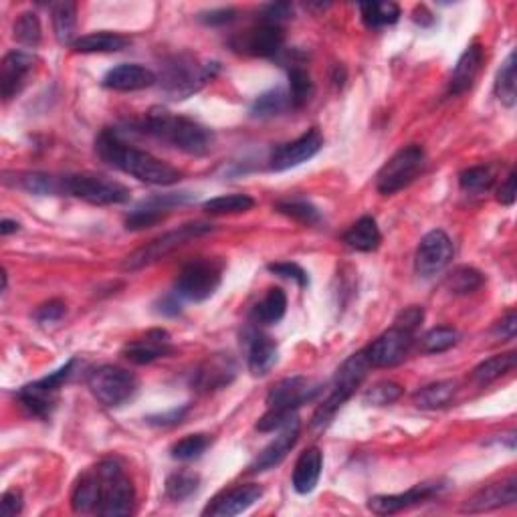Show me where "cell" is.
Wrapping results in <instances>:
<instances>
[{
	"instance_id": "obj_1",
	"label": "cell",
	"mask_w": 517,
	"mask_h": 517,
	"mask_svg": "<svg viewBox=\"0 0 517 517\" xmlns=\"http://www.w3.org/2000/svg\"><path fill=\"white\" fill-rule=\"evenodd\" d=\"M97 154L113 168L152 186H170L182 178V172L174 166L152 156L150 152L127 146L116 132H110V129L97 140Z\"/></svg>"
},
{
	"instance_id": "obj_2",
	"label": "cell",
	"mask_w": 517,
	"mask_h": 517,
	"mask_svg": "<svg viewBox=\"0 0 517 517\" xmlns=\"http://www.w3.org/2000/svg\"><path fill=\"white\" fill-rule=\"evenodd\" d=\"M142 129L154 135L156 140L170 144V146L186 152L190 156L209 154L212 144H215V134L209 127L162 108H152L146 113V118L142 121Z\"/></svg>"
},
{
	"instance_id": "obj_3",
	"label": "cell",
	"mask_w": 517,
	"mask_h": 517,
	"mask_svg": "<svg viewBox=\"0 0 517 517\" xmlns=\"http://www.w3.org/2000/svg\"><path fill=\"white\" fill-rule=\"evenodd\" d=\"M218 70V63H201L193 55L182 53L164 61L158 81L170 100L182 102L199 94L210 79L217 78Z\"/></svg>"
},
{
	"instance_id": "obj_4",
	"label": "cell",
	"mask_w": 517,
	"mask_h": 517,
	"mask_svg": "<svg viewBox=\"0 0 517 517\" xmlns=\"http://www.w3.org/2000/svg\"><path fill=\"white\" fill-rule=\"evenodd\" d=\"M97 479V515L121 517L134 512L135 489L132 479L116 459H105L95 469Z\"/></svg>"
},
{
	"instance_id": "obj_5",
	"label": "cell",
	"mask_w": 517,
	"mask_h": 517,
	"mask_svg": "<svg viewBox=\"0 0 517 517\" xmlns=\"http://www.w3.org/2000/svg\"><path fill=\"white\" fill-rule=\"evenodd\" d=\"M370 368H372V364L368 360L366 352H358V354L349 356V358L341 364L336 372V376H333L328 398H325L322 402V406L316 410L314 421H311V424H314L316 429L328 427V423L332 421L333 414L344 406L346 400L352 398L356 388H358L364 382V378L368 376Z\"/></svg>"
},
{
	"instance_id": "obj_6",
	"label": "cell",
	"mask_w": 517,
	"mask_h": 517,
	"mask_svg": "<svg viewBox=\"0 0 517 517\" xmlns=\"http://www.w3.org/2000/svg\"><path fill=\"white\" fill-rule=\"evenodd\" d=\"M215 226L209 225V223H188V225H182L178 226L176 231H168L164 233L162 237H158L154 241H150L148 245H144L142 249L134 250L132 255H127L124 258V263H121V267L126 271H138L148 267V265L160 261V258L172 255L174 250L182 249L185 245H188L190 241L204 237V234L212 233Z\"/></svg>"
},
{
	"instance_id": "obj_7",
	"label": "cell",
	"mask_w": 517,
	"mask_h": 517,
	"mask_svg": "<svg viewBox=\"0 0 517 517\" xmlns=\"http://www.w3.org/2000/svg\"><path fill=\"white\" fill-rule=\"evenodd\" d=\"M424 164H427V156H424V150L421 146H416V144L398 150L378 172L376 176L378 193L390 196L397 194L398 190L410 186L418 176H421Z\"/></svg>"
},
{
	"instance_id": "obj_8",
	"label": "cell",
	"mask_w": 517,
	"mask_h": 517,
	"mask_svg": "<svg viewBox=\"0 0 517 517\" xmlns=\"http://www.w3.org/2000/svg\"><path fill=\"white\" fill-rule=\"evenodd\" d=\"M220 281H223V265L212 258H194L182 267L174 289L178 298L202 303L217 293Z\"/></svg>"
},
{
	"instance_id": "obj_9",
	"label": "cell",
	"mask_w": 517,
	"mask_h": 517,
	"mask_svg": "<svg viewBox=\"0 0 517 517\" xmlns=\"http://www.w3.org/2000/svg\"><path fill=\"white\" fill-rule=\"evenodd\" d=\"M89 390L108 408L127 405L138 392V378L119 366H100L89 374Z\"/></svg>"
},
{
	"instance_id": "obj_10",
	"label": "cell",
	"mask_w": 517,
	"mask_h": 517,
	"mask_svg": "<svg viewBox=\"0 0 517 517\" xmlns=\"http://www.w3.org/2000/svg\"><path fill=\"white\" fill-rule=\"evenodd\" d=\"M75 368H78V358H71L55 372H51L49 376L22 386L17 394L21 405L25 406L30 414H35L39 418L51 416L53 408H55L57 405V394L61 390V386H63L67 380L73 376Z\"/></svg>"
},
{
	"instance_id": "obj_11",
	"label": "cell",
	"mask_w": 517,
	"mask_h": 517,
	"mask_svg": "<svg viewBox=\"0 0 517 517\" xmlns=\"http://www.w3.org/2000/svg\"><path fill=\"white\" fill-rule=\"evenodd\" d=\"M67 194L89 204H95V207L124 204L132 196L129 188L121 185V182L89 172L67 176Z\"/></svg>"
},
{
	"instance_id": "obj_12",
	"label": "cell",
	"mask_w": 517,
	"mask_h": 517,
	"mask_svg": "<svg viewBox=\"0 0 517 517\" xmlns=\"http://www.w3.org/2000/svg\"><path fill=\"white\" fill-rule=\"evenodd\" d=\"M455 255L453 241L445 231H431L416 247L414 269L421 277H432L443 271Z\"/></svg>"
},
{
	"instance_id": "obj_13",
	"label": "cell",
	"mask_w": 517,
	"mask_h": 517,
	"mask_svg": "<svg viewBox=\"0 0 517 517\" xmlns=\"http://www.w3.org/2000/svg\"><path fill=\"white\" fill-rule=\"evenodd\" d=\"M319 390H322V386L306 376L285 378L275 386H271L267 406L269 410H279V413H295L300 406L314 400Z\"/></svg>"
},
{
	"instance_id": "obj_14",
	"label": "cell",
	"mask_w": 517,
	"mask_h": 517,
	"mask_svg": "<svg viewBox=\"0 0 517 517\" xmlns=\"http://www.w3.org/2000/svg\"><path fill=\"white\" fill-rule=\"evenodd\" d=\"M324 148V135L319 134L317 127L308 129L306 134L300 135L298 140L283 144L273 150L269 158V168L273 172H285L295 166H301L314 156L319 154V150Z\"/></svg>"
},
{
	"instance_id": "obj_15",
	"label": "cell",
	"mask_w": 517,
	"mask_h": 517,
	"mask_svg": "<svg viewBox=\"0 0 517 517\" xmlns=\"http://www.w3.org/2000/svg\"><path fill=\"white\" fill-rule=\"evenodd\" d=\"M414 336L406 333L398 328H392L384 332L382 336H378L372 344L364 349L368 356L372 366L376 368H392L406 358L410 348H413Z\"/></svg>"
},
{
	"instance_id": "obj_16",
	"label": "cell",
	"mask_w": 517,
	"mask_h": 517,
	"mask_svg": "<svg viewBox=\"0 0 517 517\" xmlns=\"http://www.w3.org/2000/svg\"><path fill=\"white\" fill-rule=\"evenodd\" d=\"M285 33L279 25H269V22H261L253 29L245 30V33L234 37L233 49L239 53H245L250 57H275L277 53L283 49Z\"/></svg>"
},
{
	"instance_id": "obj_17",
	"label": "cell",
	"mask_w": 517,
	"mask_h": 517,
	"mask_svg": "<svg viewBox=\"0 0 517 517\" xmlns=\"http://www.w3.org/2000/svg\"><path fill=\"white\" fill-rule=\"evenodd\" d=\"M193 201L194 194L190 193H168L152 196V199L144 201L140 207L126 218V229L127 231L148 229V226L160 223L168 212H172V209L182 207V204H188Z\"/></svg>"
},
{
	"instance_id": "obj_18",
	"label": "cell",
	"mask_w": 517,
	"mask_h": 517,
	"mask_svg": "<svg viewBox=\"0 0 517 517\" xmlns=\"http://www.w3.org/2000/svg\"><path fill=\"white\" fill-rule=\"evenodd\" d=\"M445 489V481H427L418 483L413 489L405 493H394V496H374L368 501V509L376 515H392L398 513L402 509H408L413 505L423 504L431 497L439 496Z\"/></svg>"
},
{
	"instance_id": "obj_19",
	"label": "cell",
	"mask_w": 517,
	"mask_h": 517,
	"mask_svg": "<svg viewBox=\"0 0 517 517\" xmlns=\"http://www.w3.org/2000/svg\"><path fill=\"white\" fill-rule=\"evenodd\" d=\"M37 63V57L33 53L27 51H11L6 53L0 65V94H3L4 102L12 100L21 94L25 87L29 73L33 71Z\"/></svg>"
},
{
	"instance_id": "obj_20",
	"label": "cell",
	"mask_w": 517,
	"mask_h": 517,
	"mask_svg": "<svg viewBox=\"0 0 517 517\" xmlns=\"http://www.w3.org/2000/svg\"><path fill=\"white\" fill-rule=\"evenodd\" d=\"M300 418L295 414L291 421L279 429V435L271 440V443L258 453V457L250 463V473H263V471H269L273 467H277L281 461H283L291 448L295 447L300 439Z\"/></svg>"
},
{
	"instance_id": "obj_21",
	"label": "cell",
	"mask_w": 517,
	"mask_h": 517,
	"mask_svg": "<svg viewBox=\"0 0 517 517\" xmlns=\"http://www.w3.org/2000/svg\"><path fill=\"white\" fill-rule=\"evenodd\" d=\"M263 497V488L255 483L239 485L229 491H223L218 497L212 499V504L204 509L202 515L212 517H233L245 513L247 509L253 507L258 499Z\"/></svg>"
},
{
	"instance_id": "obj_22",
	"label": "cell",
	"mask_w": 517,
	"mask_h": 517,
	"mask_svg": "<svg viewBox=\"0 0 517 517\" xmlns=\"http://www.w3.org/2000/svg\"><path fill=\"white\" fill-rule=\"evenodd\" d=\"M517 501V479L515 475L504 479L501 483L488 485V488L479 489L473 497H469L463 505L461 512L465 513H481L491 512V509L513 505Z\"/></svg>"
},
{
	"instance_id": "obj_23",
	"label": "cell",
	"mask_w": 517,
	"mask_h": 517,
	"mask_svg": "<svg viewBox=\"0 0 517 517\" xmlns=\"http://www.w3.org/2000/svg\"><path fill=\"white\" fill-rule=\"evenodd\" d=\"M174 348L170 344V333L166 330H152L140 340H134L126 344L124 356L134 364H152L160 358L172 354Z\"/></svg>"
},
{
	"instance_id": "obj_24",
	"label": "cell",
	"mask_w": 517,
	"mask_h": 517,
	"mask_svg": "<svg viewBox=\"0 0 517 517\" xmlns=\"http://www.w3.org/2000/svg\"><path fill=\"white\" fill-rule=\"evenodd\" d=\"M102 83L113 91H140L156 86L158 75L138 63H121L105 73Z\"/></svg>"
},
{
	"instance_id": "obj_25",
	"label": "cell",
	"mask_w": 517,
	"mask_h": 517,
	"mask_svg": "<svg viewBox=\"0 0 517 517\" xmlns=\"http://www.w3.org/2000/svg\"><path fill=\"white\" fill-rule=\"evenodd\" d=\"M485 59V51L479 43H471L469 47L463 51V55L459 57L457 65L451 73V79H448V94L451 95H461L475 86V79L479 71H481Z\"/></svg>"
},
{
	"instance_id": "obj_26",
	"label": "cell",
	"mask_w": 517,
	"mask_h": 517,
	"mask_svg": "<svg viewBox=\"0 0 517 517\" xmlns=\"http://www.w3.org/2000/svg\"><path fill=\"white\" fill-rule=\"evenodd\" d=\"M279 348L273 338L261 332H250L247 336V366L253 376L269 374L277 364Z\"/></svg>"
},
{
	"instance_id": "obj_27",
	"label": "cell",
	"mask_w": 517,
	"mask_h": 517,
	"mask_svg": "<svg viewBox=\"0 0 517 517\" xmlns=\"http://www.w3.org/2000/svg\"><path fill=\"white\" fill-rule=\"evenodd\" d=\"M324 469V455L317 447H309L300 455L298 463H295L293 469V489L300 493V496H308V493L314 491L319 483V477H322Z\"/></svg>"
},
{
	"instance_id": "obj_28",
	"label": "cell",
	"mask_w": 517,
	"mask_h": 517,
	"mask_svg": "<svg viewBox=\"0 0 517 517\" xmlns=\"http://www.w3.org/2000/svg\"><path fill=\"white\" fill-rule=\"evenodd\" d=\"M19 188L27 190L37 196H65L67 194V176H53L45 172H25L14 180Z\"/></svg>"
},
{
	"instance_id": "obj_29",
	"label": "cell",
	"mask_w": 517,
	"mask_h": 517,
	"mask_svg": "<svg viewBox=\"0 0 517 517\" xmlns=\"http://www.w3.org/2000/svg\"><path fill=\"white\" fill-rule=\"evenodd\" d=\"M234 376V366L229 358H212L194 374V386L204 392L226 386Z\"/></svg>"
},
{
	"instance_id": "obj_30",
	"label": "cell",
	"mask_w": 517,
	"mask_h": 517,
	"mask_svg": "<svg viewBox=\"0 0 517 517\" xmlns=\"http://www.w3.org/2000/svg\"><path fill=\"white\" fill-rule=\"evenodd\" d=\"M380 241H382V234H380L376 220L372 217H362L360 220H356L344 234L346 245L354 250H362V253L376 250L380 247Z\"/></svg>"
},
{
	"instance_id": "obj_31",
	"label": "cell",
	"mask_w": 517,
	"mask_h": 517,
	"mask_svg": "<svg viewBox=\"0 0 517 517\" xmlns=\"http://www.w3.org/2000/svg\"><path fill=\"white\" fill-rule=\"evenodd\" d=\"M132 43L127 37L119 33H110V30H100V33H89L78 37L73 43V49L78 53H118L124 51Z\"/></svg>"
},
{
	"instance_id": "obj_32",
	"label": "cell",
	"mask_w": 517,
	"mask_h": 517,
	"mask_svg": "<svg viewBox=\"0 0 517 517\" xmlns=\"http://www.w3.org/2000/svg\"><path fill=\"white\" fill-rule=\"evenodd\" d=\"M457 390L459 384L455 380H439V382L424 386L414 394V405L423 410L443 408L455 398Z\"/></svg>"
},
{
	"instance_id": "obj_33",
	"label": "cell",
	"mask_w": 517,
	"mask_h": 517,
	"mask_svg": "<svg viewBox=\"0 0 517 517\" xmlns=\"http://www.w3.org/2000/svg\"><path fill=\"white\" fill-rule=\"evenodd\" d=\"M53 30H55V37L61 45H70L73 47V43L78 41L75 37V30H78V6L75 3H57L53 4Z\"/></svg>"
},
{
	"instance_id": "obj_34",
	"label": "cell",
	"mask_w": 517,
	"mask_h": 517,
	"mask_svg": "<svg viewBox=\"0 0 517 517\" xmlns=\"http://www.w3.org/2000/svg\"><path fill=\"white\" fill-rule=\"evenodd\" d=\"M287 110H291V102H289L287 89L277 86L257 97L253 105H250V116L258 119H267V118L281 116V113Z\"/></svg>"
},
{
	"instance_id": "obj_35",
	"label": "cell",
	"mask_w": 517,
	"mask_h": 517,
	"mask_svg": "<svg viewBox=\"0 0 517 517\" xmlns=\"http://www.w3.org/2000/svg\"><path fill=\"white\" fill-rule=\"evenodd\" d=\"M517 364V354L507 352V354H497L491 356L489 360H485L479 364L473 370V382L477 386H489L491 382H496L501 376L509 374L515 368Z\"/></svg>"
},
{
	"instance_id": "obj_36",
	"label": "cell",
	"mask_w": 517,
	"mask_h": 517,
	"mask_svg": "<svg viewBox=\"0 0 517 517\" xmlns=\"http://www.w3.org/2000/svg\"><path fill=\"white\" fill-rule=\"evenodd\" d=\"M285 311H287V295L283 293V289L273 287L255 306L253 317L258 324L273 325V324H279L281 319L285 317Z\"/></svg>"
},
{
	"instance_id": "obj_37",
	"label": "cell",
	"mask_w": 517,
	"mask_h": 517,
	"mask_svg": "<svg viewBox=\"0 0 517 517\" xmlns=\"http://www.w3.org/2000/svg\"><path fill=\"white\" fill-rule=\"evenodd\" d=\"M71 505L75 513H95L97 507V479L95 471L91 469L87 473L79 477V481L75 483Z\"/></svg>"
},
{
	"instance_id": "obj_38",
	"label": "cell",
	"mask_w": 517,
	"mask_h": 517,
	"mask_svg": "<svg viewBox=\"0 0 517 517\" xmlns=\"http://www.w3.org/2000/svg\"><path fill=\"white\" fill-rule=\"evenodd\" d=\"M201 488V475L194 471L180 469L166 479V497L172 501H185L194 496Z\"/></svg>"
},
{
	"instance_id": "obj_39",
	"label": "cell",
	"mask_w": 517,
	"mask_h": 517,
	"mask_svg": "<svg viewBox=\"0 0 517 517\" xmlns=\"http://www.w3.org/2000/svg\"><path fill=\"white\" fill-rule=\"evenodd\" d=\"M496 95L505 108H513L517 102V75H515V53L512 51L501 65L496 81Z\"/></svg>"
},
{
	"instance_id": "obj_40",
	"label": "cell",
	"mask_w": 517,
	"mask_h": 517,
	"mask_svg": "<svg viewBox=\"0 0 517 517\" xmlns=\"http://www.w3.org/2000/svg\"><path fill=\"white\" fill-rule=\"evenodd\" d=\"M362 21L370 29L390 27L400 19V9L394 3H362L360 4Z\"/></svg>"
},
{
	"instance_id": "obj_41",
	"label": "cell",
	"mask_w": 517,
	"mask_h": 517,
	"mask_svg": "<svg viewBox=\"0 0 517 517\" xmlns=\"http://www.w3.org/2000/svg\"><path fill=\"white\" fill-rule=\"evenodd\" d=\"M289 102H291V110H300L309 102L311 94H314V83H311L309 73L300 65L289 67Z\"/></svg>"
},
{
	"instance_id": "obj_42",
	"label": "cell",
	"mask_w": 517,
	"mask_h": 517,
	"mask_svg": "<svg viewBox=\"0 0 517 517\" xmlns=\"http://www.w3.org/2000/svg\"><path fill=\"white\" fill-rule=\"evenodd\" d=\"M485 283V277L481 271H477L475 267H467V265H463V267L453 269L451 275L447 277L445 285L448 291L453 295H469V293H475L479 287Z\"/></svg>"
},
{
	"instance_id": "obj_43",
	"label": "cell",
	"mask_w": 517,
	"mask_h": 517,
	"mask_svg": "<svg viewBox=\"0 0 517 517\" xmlns=\"http://www.w3.org/2000/svg\"><path fill=\"white\" fill-rule=\"evenodd\" d=\"M253 207L255 199H250L249 194H223L202 204L209 215H237V212H247Z\"/></svg>"
},
{
	"instance_id": "obj_44",
	"label": "cell",
	"mask_w": 517,
	"mask_h": 517,
	"mask_svg": "<svg viewBox=\"0 0 517 517\" xmlns=\"http://www.w3.org/2000/svg\"><path fill=\"white\" fill-rule=\"evenodd\" d=\"M277 210L281 215L298 220L301 225H317L322 220V212L317 210L309 201L306 199H293V201H281L277 202Z\"/></svg>"
},
{
	"instance_id": "obj_45",
	"label": "cell",
	"mask_w": 517,
	"mask_h": 517,
	"mask_svg": "<svg viewBox=\"0 0 517 517\" xmlns=\"http://www.w3.org/2000/svg\"><path fill=\"white\" fill-rule=\"evenodd\" d=\"M459 341V332L453 328H447V325H440V328H432L424 333L421 340L423 352L427 354H440L451 349L453 346H457Z\"/></svg>"
},
{
	"instance_id": "obj_46",
	"label": "cell",
	"mask_w": 517,
	"mask_h": 517,
	"mask_svg": "<svg viewBox=\"0 0 517 517\" xmlns=\"http://www.w3.org/2000/svg\"><path fill=\"white\" fill-rule=\"evenodd\" d=\"M14 39H17L21 45H27V47H37L41 43L43 37V29H41V21L37 17L35 12H22L21 17L14 22Z\"/></svg>"
},
{
	"instance_id": "obj_47",
	"label": "cell",
	"mask_w": 517,
	"mask_h": 517,
	"mask_svg": "<svg viewBox=\"0 0 517 517\" xmlns=\"http://www.w3.org/2000/svg\"><path fill=\"white\" fill-rule=\"evenodd\" d=\"M493 180H496V176H493V172L488 166H471V168L459 174V185L469 194L485 193V190L491 188Z\"/></svg>"
},
{
	"instance_id": "obj_48",
	"label": "cell",
	"mask_w": 517,
	"mask_h": 517,
	"mask_svg": "<svg viewBox=\"0 0 517 517\" xmlns=\"http://www.w3.org/2000/svg\"><path fill=\"white\" fill-rule=\"evenodd\" d=\"M210 445V439L207 435H188L185 439H180L178 443H174L170 453H172V459L176 461H196L202 457V453L207 451Z\"/></svg>"
},
{
	"instance_id": "obj_49",
	"label": "cell",
	"mask_w": 517,
	"mask_h": 517,
	"mask_svg": "<svg viewBox=\"0 0 517 517\" xmlns=\"http://www.w3.org/2000/svg\"><path fill=\"white\" fill-rule=\"evenodd\" d=\"M402 386L392 382V380H384V382H378L372 388H368L366 394H364V402L368 406H388L392 402H397L402 397Z\"/></svg>"
},
{
	"instance_id": "obj_50",
	"label": "cell",
	"mask_w": 517,
	"mask_h": 517,
	"mask_svg": "<svg viewBox=\"0 0 517 517\" xmlns=\"http://www.w3.org/2000/svg\"><path fill=\"white\" fill-rule=\"evenodd\" d=\"M423 319H424V309L418 306H410L406 309H402L397 316V319H394V328H398L406 333H413L414 336L416 330L421 328Z\"/></svg>"
},
{
	"instance_id": "obj_51",
	"label": "cell",
	"mask_w": 517,
	"mask_h": 517,
	"mask_svg": "<svg viewBox=\"0 0 517 517\" xmlns=\"http://www.w3.org/2000/svg\"><path fill=\"white\" fill-rule=\"evenodd\" d=\"M267 269L271 273H275V275H279V277L293 279L300 287H308L309 285L308 271L303 269V267H300L298 263H271Z\"/></svg>"
},
{
	"instance_id": "obj_52",
	"label": "cell",
	"mask_w": 517,
	"mask_h": 517,
	"mask_svg": "<svg viewBox=\"0 0 517 517\" xmlns=\"http://www.w3.org/2000/svg\"><path fill=\"white\" fill-rule=\"evenodd\" d=\"M65 311H67V306L63 301L51 300L47 303H43V306L35 311V319L39 324H55L65 316Z\"/></svg>"
},
{
	"instance_id": "obj_53",
	"label": "cell",
	"mask_w": 517,
	"mask_h": 517,
	"mask_svg": "<svg viewBox=\"0 0 517 517\" xmlns=\"http://www.w3.org/2000/svg\"><path fill=\"white\" fill-rule=\"evenodd\" d=\"M291 4L289 3H271L263 9L261 12V22H269V25H279L281 27V21H285L291 17Z\"/></svg>"
},
{
	"instance_id": "obj_54",
	"label": "cell",
	"mask_w": 517,
	"mask_h": 517,
	"mask_svg": "<svg viewBox=\"0 0 517 517\" xmlns=\"http://www.w3.org/2000/svg\"><path fill=\"white\" fill-rule=\"evenodd\" d=\"M234 17H237V11L234 9H212V11L201 12L199 21L209 27H223V25H229V22H233Z\"/></svg>"
},
{
	"instance_id": "obj_55",
	"label": "cell",
	"mask_w": 517,
	"mask_h": 517,
	"mask_svg": "<svg viewBox=\"0 0 517 517\" xmlns=\"http://www.w3.org/2000/svg\"><path fill=\"white\" fill-rule=\"evenodd\" d=\"M22 505H25L22 493L17 489H11L3 493V499H0V513H3V517H14L22 512Z\"/></svg>"
},
{
	"instance_id": "obj_56",
	"label": "cell",
	"mask_w": 517,
	"mask_h": 517,
	"mask_svg": "<svg viewBox=\"0 0 517 517\" xmlns=\"http://www.w3.org/2000/svg\"><path fill=\"white\" fill-rule=\"evenodd\" d=\"M190 406H182V408H172L168 413L156 414V416H148V423L154 424V427H172V424H178L185 421V416L188 414Z\"/></svg>"
},
{
	"instance_id": "obj_57",
	"label": "cell",
	"mask_w": 517,
	"mask_h": 517,
	"mask_svg": "<svg viewBox=\"0 0 517 517\" xmlns=\"http://www.w3.org/2000/svg\"><path fill=\"white\" fill-rule=\"evenodd\" d=\"M156 311H158L160 316H166V317L178 316L180 311H182V306H180V301H178V295H166V298L160 300L158 306H156Z\"/></svg>"
},
{
	"instance_id": "obj_58",
	"label": "cell",
	"mask_w": 517,
	"mask_h": 517,
	"mask_svg": "<svg viewBox=\"0 0 517 517\" xmlns=\"http://www.w3.org/2000/svg\"><path fill=\"white\" fill-rule=\"evenodd\" d=\"M497 201L501 204H505V207H512V204L515 202V172L509 174L507 180L501 185L497 193Z\"/></svg>"
},
{
	"instance_id": "obj_59",
	"label": "cell",
	"mask_w": 517,
	"mask_h": 517,
	"mask_svg": "<svg viewBox=\"0 0 517 517\" xmlns=\"http://www.w3.org/2000/svg\"><path fill=\"white\" fill-rule=\"evenodd\" d=\"M515 332H517V316H515V311H509V314L499 322L497 333L505 340H513Z\"/></svg>"
},
{
	"instance_id": "obj_60",
	"label": "cell",
	"mask_w": 517,
	"mask_h": 517,
	"mask_svg": "<svg viewBox=\"0 0 517 517\" xmlns=\"http://www.w3.org/2000/svg\"><path fill=\"white\" fill-rule=\"evenodd\" d=\"M19 229H21V225L17 223V220L4 218L3 223H0V234H3V237H6V234H11V233H17Z\"/></svg>"
},
{
	"instance_id": "obj_61",
	"label": "cell",
	"mask_w": 517,
	"mask_h": 517,
	"mask_svg": "<svg viewBox=\"0 0 517 517\" xmlns=\"http://www.w3.org/2000/svg\"><path fill=\"white\" fill-rule=\"evenodd\" d=\"M6 287H9V275H6V271H3V291H6Z\"/></svg>"
}]
</instances>
